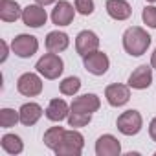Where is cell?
Masks as SVG:
<instances>
[{"mask_svg":"<svg viewBox=\"0 0 156 156\" xmlns=\"http://www.w3.org/2000/svg\"><path fill=\"white\" fill-rule=\"evenodd\" d=\"M151 46V35L140 28V26H132L123 33V48L129 55L132 57H140L147 51V48Z\"/></svg>","mask_w":156,"mask_h":156,"instance_id":"6da1fadb","label":"cell"},{"mask_svg":"<svg viewBox=\"0 0 156 156\" xmlns=\"http://www.w3.org/2000/svg\"><path fill=\"white\" fill-rule=\"evenodd\" d=\"M35 68H37V72L41 75L46 77V79H57V77L62 73V70H64V62H62V59L57 53L50 51V53H44L37 61Z\"/></svg>","mask_w":156,"mask_h":156,"instance_id":"7a4b0ae2","label":"cell"},{"mask_svg":"<svg viewBox=\"0 0 156 156\" xmlns=\"http://www.w3.org/2000/svg\"><path fill=\"white\" fill-rule=\"evenodd\" d=\"M83 147H85L83 134L72 129V130H66L62 143L55 149V154L57 156H79L83 152Z\"/></svg>","mask_w":156,"mask_h":156,"instance_id":"3957f363","label":"cell"},{"mask_svg":"<svg viewBox=\"0 0 156 156\" xmlns=\"http://www.w3.org/2000/svg\"><path fill=\"white\" fill-rule=\"evenodd\" d=\"M118 125V130L125 136H134L141 130L143 127V119H141V114L138 110H125L121 112V116L118 118L116 121Z\"/></svg>","mask_w":156,"mask_h":156,"instance_id":"277c9868","label":"cell"},{"mask_svg":"<svg viewBox=\"0 0 156 156\" xmlns=\"http://www.w3.org/2000/svg\"><path fill=\"white\" fill-rule=\"evenodd\" d=\"M11 50H13V53H15L17 57H20V59H30L31 55L37 53V50H39V41H37L33 35L22 33V35H17V37L13 39Z\"/></svg>","mask_w":156,"mask_h":156,"instance_id":"5b68a950","label":"cell"},{"mask_svg":"<svg viewBox=\"0 0 156 156\" xmlns=\"http://www.w3.org/2000/svg\"><path fill=\"white\" fill-rule=\"evenodd\" d=\"M17 90L26 96V98H35L42 92V81H41V77L33 72H26L19 77V81H17Z\"/></svg>","mask_w":156,"mask_h":156,"instance_id":"8992f818","label":"cell"},{"mask_svg":"<svg viewBox=\"0 0 156 156\" xmlns=\"http://www.w3.org/2000/svg\"><path fill=\"white\" fill-rule=\"evenodd\" d=\"M83 64H85L87 72H90L94 75H103V73H107V70L110 66V61H108L107 53L96 50V51H92V53L83 57Z\"/></svg>","mask_w":156,"mask_h":156,"instance_id":"52a82bcc","label":"cell"},{"mask_svg":"<svg viewBox=\"0 0 156 156\" xmlns=\"http://www.w3.org/2000/svg\"><path fill=\"white\" fill-rule=\"evenodd\" d=\"M46 20H48V15L44 6L41 4H31L22 9V22L30 28H41L46 24Z\"/></svg>","mask_w":156,"mask_h":156,"instance_id":"ba28073f","label":"cell"},{"mask_svg":"<svg viewBox=\"0 0 156 156\" xmlns=\"http://www.w3.org/2000/svg\"><path fill=\"white\" fill-rule=\"evenodd\" d=\"M105 98H107L110 107H123L130 99V90H129L127 85L114 83V85H108L105 88Z\"/></svg>","mask_w":156,"mask_h":156,"instance_id":"9c48e42d","label":"cell"},{"mask_svg":"<svg viewBox=\"0 0 156 156\" xmlns=\"http://www.w3.org/2000/svg\"><path fill=\"white\" fill-rule=\"evenodd\" d=\"M98 48H99V37L94 31H90V30H85V31H81L75 37V50H77V53H79L81 57L96 51Z\"/></svg>","mask_w":156,"mask_h":156,"instance_id":"30bf717a","label":"cell"},{"mask_svg":"<svg viewBox=\"0 0 156 156\" xmlns=\"http://www.w3.org/2000/svg\"><path fill=\"white\" fill-rule=\"evenodd\" d=\"M152 83V66L141 64L129 75V87L136 90H145Z\"/></svg>","mask_w":156,"mask_h":156,"instance_id":"8fae6325","label":"cell"},{"mask_svg":"<svg viewBox=\"0 0 156 156\" xmlns=\"http://www.w3.org/2000/svg\"><path fill=\"white\" fill-rule=\"evenodd\" d=\"M73 15H75L73 6L70 2H66V0H59L55 8L51 9V22L55 26H68V24H72Z\"/></svg>","mask_w":156,"mask_h":156,"instance_id":"7c38bea8","label":"cell"},{"mask_svg":"<svg viewBox=\"0 0 156 156\" xmlns=\"http://www.w3.org/2000/svg\"><path fill=\"white\" fill-rule=\"evenodd\" d=\"M99 107H101V101H99V98L96 94H83L79 98H75L72 101V105H70L72 110H75V112H87V114L98 112Z\"/></svg>","mask_w":156,"mask_h":156,"instance_id":"4fadbf2b","label":"cell"},{"mask_svg":"<svg viewBox=\"0 0 156 156\" xmlns=\"http://www.w3.org/2000/svg\"><path fill=\"white\" fill-rule=\"evenodd\" d=\"M121 152L119 141L112 134H103L96 141V154L98 156H118Z\"/></svg>","mask_w":156,"mask_h":156,"instance_id":"5bb4252c","label":"cell"},{"mask_svg":"<svg viewBox=\"0 0 156 156\" xmlns=\"http://www.w3.org/2000/svg\"><path fill=\"white\" fill-rule=\"evenodd\" d=\"M105 9L114 20H127L132 15V8L127 0H107Z\"/></svg>","mask_w":156,"mask_h":156,"instance_id":"9a60e30c","label":"cell"},{"mask_svg":"<svg viewBox=\"0 0 156 156\" xmlns=\"http://www.w3.org/2000/svg\"><path fill=\"white\" fill-rule=\"evenodd\" d=\"M70 110L72 108L68 107V103L64 99H51L48 108H46V118L50 121H62V119L68 118Z\"/></svg>","mask_w":156,"mask_h":156,"instance_id":"2e32d148","label":"cell"},{"mask_svg":"<svg viewBox=\"0 0 156 156\" xmlns=\"http://www.w3.org/2000/svg\"><path fill=\"white\" fill-rule=\"evenodd\" d=\"M19 114H20V123L26 125V127H31V125H35V123L41 119V116H42V107L37 105V103H24V105L20 107Z\"/></svg>","mask_w":156,"mask_h":156,"instance_id":"e0dca14e","label":"cell"},{"mask_svg":"<svg viewBox=\"0 0 156 156\" xmlns=\"http://www.w3.org/2000/svg\"><path fill=\"white\" fill-rule=\"evenodd\" d=\"M70 39L64 31H50L46 35V50L53 51V53H61L68 48Z\"/></svg>","mask_w":156,"mask_h":156,"instance_id":"ac0fdd59","label":"cell"},{"mask_svg":"<svg viewBox=\"0 0 156 156\" xmlns=\"http://www.w3.org/2000/svg\"><path fill=\"white\" fill-rule=\"evenodd\" d=\"M0 19L4 22H15L22 19V9L15 0H0Z\"/></svg>","mask_w":156,"mask_h":156,"instance_id":"d6986e66","label":"cell"},{"mask_svg":"<svg viewBox=\"0 0 156 156\" xmlns=\"http://www.w3.org/2000/svg\"><path fill=\"white\" fill-rule=\"evenodd\" d=\"M64 134H66V130L62 129V127H50L46 132H44V138H42V141H44V145L48 147V149H51V151H55L61 143H62V140H64Z\"/></svg>","mask_w":156,"mask_h":156,"instance_id":"ffe728a7","label":"cell"},{"mask_svg":"<svg viewBox=\"0 0 156 156\" xmlns=\"http://www.w3.org/2000/svg\"><path fill=\"white\" fill-rule=\"evenodd\" d=\"M0 143H2V149L8 154H20L24 151V143H22L20 136H17V134H4Z\"/></svg>","mask_w":156,"mask_h":156,"instance_id":"44dd1931","label":"cell"},{"mask_svg":"<svg viewBox=\"0 0 156 156\" xmlns=\"http://www.w3.org/2000/svg\"><path fill=\"white\" fill-rule=\"evenodd\" d=\"M79 88H81V79L79 77H66V79H62L61 85H59V90H61L62 96H73V94L79 92Z\"/></svg>","mask_w":156,"mask_h":156,"instance_id":"7402d4cb","label":"cell"},{"mask_svg":"<svg viewBox=\"0 0 156 156\" xmlns=\"http://www.w3.org/2000/svg\"><path fill=\"white\" fill-rule=\"evenodd\" d=\"M20 121V114L13 108H2L0 110V127L2 129H9L15 127V123Z\"/></svg>","mask_w":156,"mask_h":156,"instance_id":"603a6c76","label":"cell"},{"mask_svg":"<svg viewBox=\"0 0 156 156\" xmlns=\"http://www.w3.org/2000/svg\"><path fill=\"white\" fill-rule=\"evenodd\" d=\"M90 121H92V114H87V112H75V110H72L68 114V125L73 127V129L87 127Z\"/></svg>","mask_w":156,"mask_h":156,"instance_id":"cb8c5ba5","label":"cell"},{"mask_svg":"<svg viewBox=\"0 0 156 156\" xmlns=\"http://www.w3.org/2000/svg\"><path fill=\"white\" fill-rule=\"evenodd\" d=\"M141 19L149 28L156 30V8L154 6H145L141 11Z\"/></svg>","mask_w":156,"mask_h":156,"instance_id":"d4e9b609","label":"cell"},{"mask_svg":"<svg viewBox=\"0 0 156 156\" xmlns=\"http://www.w3.org/2000/svg\"><path fill=\"white\" fill-rule=\"evenodd\" d=\"M75 9L85 17L94 13V0H75Z\"/></svg>","mask_w":156,"mask_h":156,"instance_id":"484cf974","label":"cell"},{"mask_svg":"<svg viewBox=\"0 0 156 156\" xmlns=\"http://www.w3.org/2000/svg\"><path fill=\"white\" fill-rule=\"evenodd\" d=\"M149 136L152 138V141H156V118H152V121L149 125Z\"/></svg>","mask_w":156,"mask_h":156,"instance_id":"4316f807","label":"cell"},{"mask_svg":"<svg viewBox=\"0 0 156 156\" xmlns=\"http://www.w3.org/2000/svg\"><path fill=\"white\" fill-rule=\"evenodd\" d=\"M2 51H4V53H2V59H0V61H2V62H4V61L8 59V44H6L4 41H2Z\"/></svg>","mask_w":156,"mask_h":156,"instance_id":"83f0119b","label":"cell"},{"mask_svg":"<svg viewBox=\"0 0 156 156\" xmlns=\"http://www.w3.org/2000/svg\"><path fill=\"white\" fill-rule=\"evenodd\" d=\"M37 4H41V6H50V4H53L55 0H35Z\"/></svg>","mask_w":156,"mask_h":156,"instance_id":"f1b7e54d","label":"cell"},{"mask_svg":"<svg viewBox=\"0 0 156 156\" xmlns=\"http://www.w3.org/2000/svg\"><path fill=\"white\" fill-rule=\"evenodd\" d=\"M151 66H152V68H156V50L152 51V57H151Z\"/></svg>","mask_w":156,"mask_h":156,"instance_id":"f546056e","label":"cell"},{"mask_svg":"<svg viewBox=\"0 0 156 156\" xmlns=\"http://www.w3.org/2000/svg\"><path fill=\"white\" fill-rule=\"evenodd\" d=\"M147 2H156V0H147Z\"/></svg>","mask_w":156,"mask_h":156,"instance_id":"4dcf8cb0","label":"cell"}]
</instances>
